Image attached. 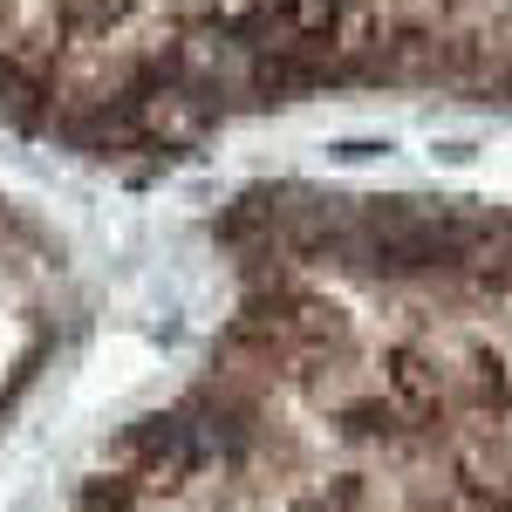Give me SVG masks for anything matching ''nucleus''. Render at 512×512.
Here are the masks:
<instances>
[{
	"label": "nucleus",
	"instance_id": "1",
	"mask_svg": "<svg viewBox=\"0 0 512 512\" xmlns=\"http://www.w3.org/2000/svg\"><path fill=\"white\" fill-rule=\"evenodd\" d=\"M239 315L76 512H512V219L253 192Z\"/></svg>",
	"mask_w": 512,
	"mask_h": 512
},
{
	"label": "nucleus",
	"instance_id": "2",
	"mask_svg": "<svg viewBox=\"0 0 512 512\" xmlns=\"http://www.w3.org/2000/svg\"><path fill=\"white\" fill-rule=\"evenodd\" d=\"M328 89L512 96V0H0V117L82 158H185Z\"/></svg>",
	"mask_w": 512,
	"mask_h": 512
},
{
	"label": "nucleus",
	"instance_id": "3",
	"mask_svg": "<svg viewBox=\"0 0 512 512\" xmlns=\"http://www.w3.org/2000/svg\"><path fill=\"white\" fill-rule=\"evenodd\" d=\"M69 321V267L62 246L35 219L0 198V417L21 403V390L55 355V335Z\"/></svg>",
	"mask_w": 512,
	"mask_h": 512
}]
</instances>
